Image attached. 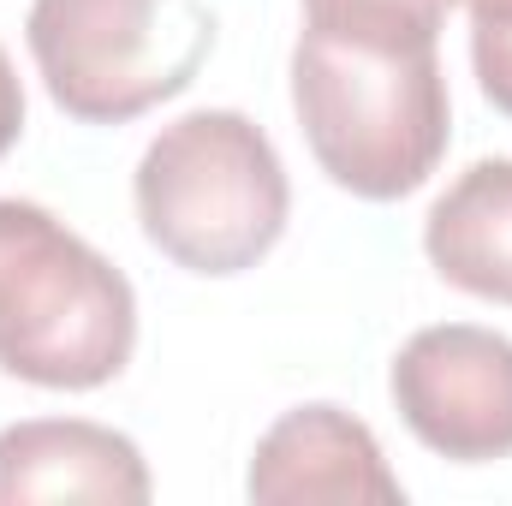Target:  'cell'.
Instances as JSON below:
<instances>
[{
	"mask_svg": "<svg viewBox=\"0 0 512 506\" xmlns=\"http://www.w3.org/2000/svg\"><path fill=\"white\" fill-rule=\"evenodd\" d=\"M292 114L316 167L364 203L423 191L453 143V96L435 48H364L298 30Z\"/></svg>",
	"mask_w": 512,
	"mask_h": 506,
	"instance_id": "6da1fadb",
	"label": "cell"
},
{
	"mask_svg": "<svg viewBox=\"0 0 512 506\" xmlns=\"http://www.w3.org/2000/svg\"><path fill=\"white\" fill-rule=\"evenodd\" d=\"M137 227L185 274L233 280L280 245L292 185L274 137L239 108H197L149 137L131 173Z\"/></svg>",
	"mask_w": 512,
	"mask_h": 506,
	"instance_id": "7a4b0ae2",
	"label": "cell"
},
{
	"mask_svg": "<svg viewBox=\"0 0 512 506\" xmlns=\"http://www.w3.org/2000/svg\"><path fill=\"white\" fill-rule=\"evenodd\" d=\"M137 352L131 280L30 197H0V370L30 387L90 393Z\"/></svg>",
	"mask_w": 512,
	"mask_h": 506,
	"instance_id": "3957f363",
	"label": "cell"
},
{
	"mask_svg": "<svg viewBox=\"0 0 512 506\" xmlns=\"http://www.w3.org/2000/svg\"><path fill=\"white\" fill-rule=\"evenodd\" d=\"M24 42L66 120L126 126L197 84L215 12L203 0H30Z\"/></svg>",
	"mask_w": 512,
	"mask_h": 506,
	"instance_id": "277c9868",
	"label": "cell"
},
{
	"mask_svg": "<svg viewBox=\"0 0 512 506\" xmlns=\"http://www.w3.org/2000/svg\"><path fill=\"white\" fill-rule=\"evenodd\" d=\"M387 393L405 429L453 459V465H495L512 459V340L477 322H435L417 328L393 370Z\"/></svg>",
	"mask_w": 512,
	"mask_h": 506,
	"instance_id": "5b68a950",
	"label": "cell"
},
{
	"mask_svg": "<svg viewBox=\"0 0 512 506\" xmlns=\"http://www.w3.org/2000/svg\"><path fill=\"white\" fill-rule=\"evenodd\" d=\"M245 495L256 506H399L405 483L387 471L376 429L340 405H292L256 441Z\"/></svg>",
	"mask_w": 512,
	"mask_h": 506,
	"instance_id": "8992f818",
	"label": "cell"
},
{
	"mask_svg": "<svg viewBox=\"0 0 512 506\" xmlns=\"http://www.w3.org/2000/svg\"><path fill=\"white\" fill-rule=\"evenodd\" d=\"M155 495L143 447L90 417H24L0 429V506L102 501L143 506Z\"/></svg>",
	"mask_w": 512,
	"mask_h": 506,
	"instance_id": "52a82bcc",
	"label": "cell"
},
{
	"mask_svg": "<svg viewBox=\"0 0 512 506\" xmlns=\"http://www.w3.org/2000/svg\"><path fill=\"white\" fill-rule=\"evenodd\" d=\"M423 256L447 286L512 310V155L471 161L429 203Z\"/></svg>",
	"mask_w": 512,
	"mask_h": 506,
	"instance_id": "ba28073f",
	"label": "cell"
},
{
	"mask_svg": "<svg viewBox=\"0 0 512 506\" xmlns=\"http://www.w3.org/2000/svg\"><path fill=\"white\" fill-rule=\"evenodd\" d=\"M453 0H304V30L364 48H435Z\"/></svg>",
	"mask_w": 512,
	"mask_h": 506,
	"instance_id": "9c48e42d",
	"label": "cell"
},
{
	"mask_svg": "<svg viewBox=\"0 0 512 506\" xmlns=\"http://www.w3.org/2000/svg\"><path fill=\"white\" fill-rule=\"evenodd\" d=\"M471 18V66L483 96L512 120V0H453Z\"/></svg>",
	"mask_w": 512,
	"mask_h": 506,
	"instance_id": "30bf717a",
	"label": "cell"
},
{
	"mask_svg": "<svg viewBox=\"0 0 512 506\" xmlns=\"http://www.w3.org/2000/svg\"><path fill=\"white\" fill-rule=\"evenodd\" d=\"M24 137V84H18V66L0 42V155Z\"/></svg>",
	"mask_w": 512,
	"mask_h": 506,
	"instance_id": "8fae6325",
	"label": "cell"
}]
</instances>
